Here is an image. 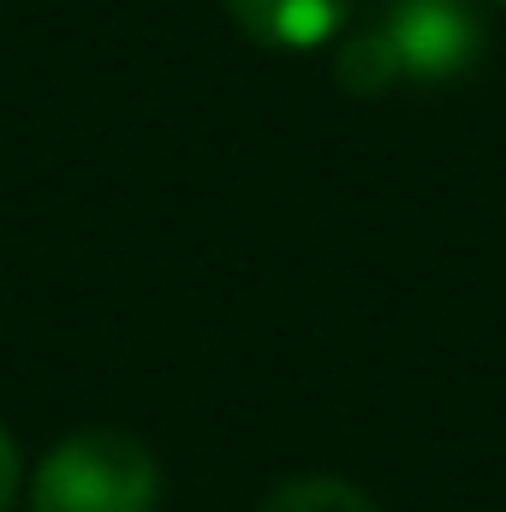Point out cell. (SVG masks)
Segmentation results:
<instances>
[{"instance_id": "7a4b0ae2", "label": "cell", "mask_w": 506, "mask_h": 512, "mask_svg": "<svg viewBox=\"0 0 506 512\" xmlns=\"http://www.w3.org/2000/svg\"><path fill=\"white\" fill-rule=\"evenodd\" d=\"M161 465L126 429L66 435L30 477V512H155Z\"/></svg>"}, {"instance_id": "5b68a950", "label": "cell", "mask_w": 506, "mask_h": 512, "mask_svg": "<svg viewBox=\"0 0 506 512\" xmlns=\"http://www.w3.org/2000/svg\"><path fill=\"white\" fill-rule=\"evenodd\" d=\"M12 495H18V447H12V435L0 429V512L12 507Z\"/></svg>"}, {"instance_id": "6da1fadb", "label": "cell", "mask_w": 506, "mask_h": 512, "mask_svg": "<svg viewBox=\"0 0 506 512\" xmlns=\"http://www.w3.org/2000/svg\"><path fill=\"white\" fill-rule=\"evenodd\" d=\"M489 48V24L471 0H376L346 24L334 48V78L352 96L387 90H447Z\"/></svg>"}, {"instance_id": "8992f818", "label": "cell", "mask_w": 506, "mask_h": 512, "mask_svg": "<svg viewBox=\"0 0 506 512\" xmlns=\"http://www.w3.org/2000/svg\"><path fill=\"white\" fill-rule=\"evenodd\" d=\"M501 6H506V0H501Z\"/></svg>"}, {"instance_id": "3957f363", "label": "cell", "mask_w": 506, "mask_h": 512, "mask_svg": "<svg viewBox=\"0 0 506 512\" xmlns=\"http://www.w3.org/2000/svg\"><path fill=\"white\" fill-rule=\"evenodd\" d=\"M227 18L268 54H316L346 36L352 0H227Z\"/></svg>"}, {"instance_id": "277c9868", "label": "cell", "mask_w": 506, "mask_h": 512, "mask_svg": "<svg viewBox=\"0 0 506 512\" xmlns=\"http://www.w3.org/2000/svg\"><path fill=\"white\" fill-rule=\"evenodd\" d=\"M256 512H381V507L364 489L340 483V477H292V483H280Z\"/></svg>"}]
</instances>
